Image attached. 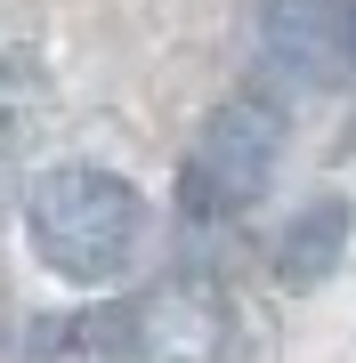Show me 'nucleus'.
I'll use <instances>...</instances> for the list:
<instances>
[{
	"label": "nucleus",
	"instance_id": "423d86ee",
	"mask_svg": "<svg viewBox=\"0 0 356 363\" xmlns=\"http://www.w3.org/2000/svg\"><path fill=\"white\" fill-rule=\"evenodd\" d=\"M348 259V202L340 194H324V202H308L300 218L284 226V242H276V274L291 291H308V283H332Z\"/></svg>",
	"mask_w": 356,
	"mask_h": 363
},
{
	"label": "nucleus",
	"instance_id": "f257e3e1",
	"mask_svg": "<svg viewBox=\"0 0 356 363\" xmlns=\"http://www.w3.org/2000/svg\"><path fill=\"white\" fill-rule=\"evenodd\" d=\"M146 226H154L146 194L130 178H114V169H97V162H57L25 194V242L65 283H114V274H130L138 250H146Z\"/></svg>",
	"mask_w": 356,
	"mask_h": 363
},
{
	"label": "nucleus",
	"instance_id": "7ed1b4c3",
	"mask_svg": "<svg viewBox=\"0 0 356 363\" xmlns=\"http://www.w3.org/2000/svg\"><path fill=\"white\" fill-rule=\"evenodd\" d=\"M348 0H251V49L284 89H340Z\"/></svg>",
	"mask_w": 356,
	"mask_h": 363
},
{
	"label": "nucleus",
	"instance_id": "20e7f679",
	"mask_svg": "<svg viewBox=\"0 0 356 363\" xmlns=\"http://www.w3.org/2000/svg\"><path fill=\"white\" fill-rule=\"evenodd\" d=\"M227 298L203 291V283H162V291H138V363H227Z\"/></svg>",
	"mask_w": 356,
	"mask_h": 363
},
{
	"label": "nucleus",
	"instance_id": "0eeeda50",
	"mask_svg": "<svg viewBox=\"0 0 356 363\" xmlns=\"http://www.w3.org/2000/svg\"><path fill=\"white\" fill-rule=\"evenodd\" d=\"M340 89H356V0H348V40H340Z\"/></svg>",
	"mask_w": 356,
	"mask_h": 363
},
{
	"label": "nucleus",
	"instance_id": "f03ea898",
	"mask_svg": "<svg viewBox=\"0 0 356 363\" xmlns=\"http://www.w3.org/2000/svg\"><path fill=\"white\" fill-rule=\"evenodd\" d=\"M276 169H284V105L267 89H243V97L211 105L195 145H186V162H178V218L186 226L243 218V210L267 202Z\"/></svg>",
	"mask_w": 356,
	"mask_h": 363
},
{
	"label": "nucleus",
	"instance_id": "39448f33",
	"mask_svg": "<svg viewBox=\"0 0 356 363\" xmlns=\"http://www.w3.org/2000/svg\"><path fill=\"white\" fill-rule=\"evenodd\" d=\"M25 363H138V298L41 315L25 331Z\"/></svg>",
	"mask_w": 356,
	"mask_h": 363
}]
</instances>
